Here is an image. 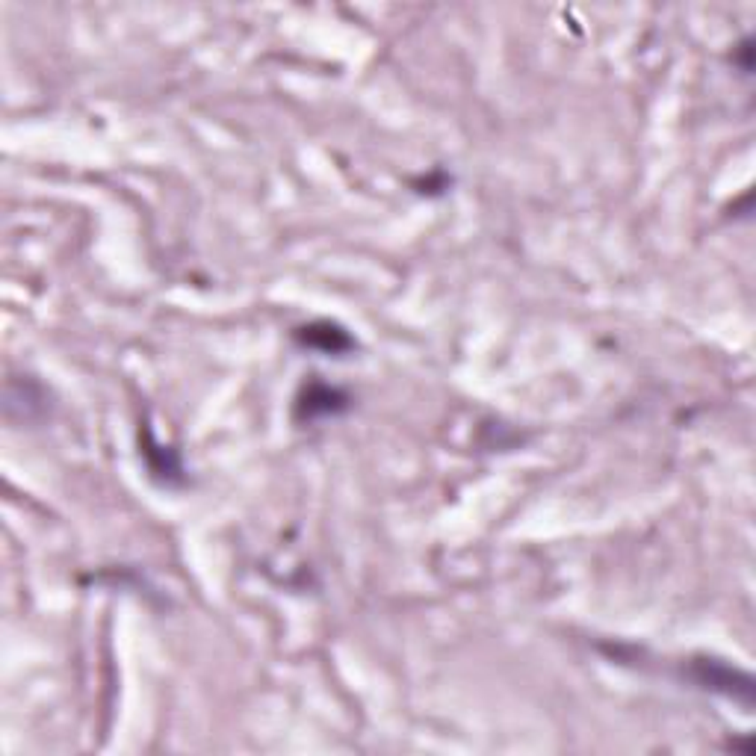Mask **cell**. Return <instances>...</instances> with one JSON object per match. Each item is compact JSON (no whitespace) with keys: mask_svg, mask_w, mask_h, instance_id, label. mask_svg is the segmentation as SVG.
<instances>
[{"mask_svg":"<svg viewBox=\"0 0 756 756\" xmlns=\"http://www.w3.org/2000/svg\"><path fill=\"white\" fill-rule=\"evenodd\" d=\"M305 334H298L307 346H322L325 351H346L351 346V340L334 325H311V328H302Z\"/></svg>","mask_w":756,"mask_h":756,"instance_id":"1","label":"cell"}]
</instances>
